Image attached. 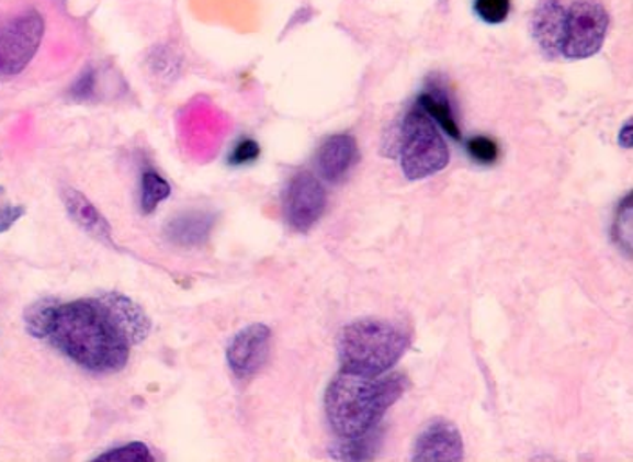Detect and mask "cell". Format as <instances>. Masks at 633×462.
Segmentation results:
<instances>
[{
    "label": "cell",
    "instance_id": "obj_1",
    "mask_svg": "<svg viewBox=\"0 0 633 462\" xmlns=\"http://www.w3.org/2000/svg\"><path fill=\"white\" fill-rule=\"evenodd\" d=\"M47 339L78 367L114 374L129 361L131 345L114 328L99 300L60 303Z\"/></svg>",
    "mask_w": 633,
    "mask_h": 462
},
{
    "label": "cell",
    "instance_id": "obj_2",
    "mask_svg": "<svg viewBox=\"0 0 633 462\" xmlns=\"http://www.w3.org/2000/svg\"><path fill=\"white\" fill-rule=\"evenodd\" d=\"M404 374L378 378L342 372L326 388L325 410L330 428L339 439H357L376 430L387 410L406 394Z\"/></svg>",
    "mask_w": 633,
    "mask_h": 462
},
{
    "label": "cell",
    "instance_id": "obj_3",
    "mask_svg": "<svg viewBox=\"0 0 633 462\" xmlns=\"http://www.w3.org/2000/svg\"><path fill=\"white\" fill-rule=\"evenodd\" d=\"M409 343L411 336L395 323L370 317L350 323L337 339L340 370L364 378L387 374L404 358Z\"/></svg>",
    "mask_w": 633,
    "mask_h": 462
},
{
    "label": "cell",
    "instance_id": "obj_4",
    "mask_svg": "<svg viewBox=\"0 0 633 462\" xmlns=\"http://www.w3.org/2000/svg\"><path fill=\"white\" fill-rule=\"evenodd\" d=\"M398 161L407 180L434 177L449 166V147L437 124L415 105L402 120L397 142Z\"/></svg>",
    "mask_w": 633,
    "mask_h": 462
},
{
    "label": "cell",
    "instance_id": "obj_5",
    "mask_svg": "<svg viewBox=\"0 0 633 462\" xmlns=\"http://www.w3.org/2000/svg\"><path fill=\"white\" fill-rule=\"evenodd\" d=\"M610 16L596 0H576L568 5L563 21L559 57L585 60L598 55L608 35Z\"/></svg>",
    "mask_w": 633,
    "mask_h": 462
},
{
    "label": "cell",
    "instance_id": "obj_6",
    "mask_svg": "<svg viewBox=\"0 0 633 462\" xmlns=\"http://www.w3.org/2000/svg\"><path fill=\"white\" fill-rule=\"evenodd\" d=\"M44 27L41 13L33 10L0 27V78L16 77L26 69L38 52Z\"/></svg>",
    "mask_w": 633,
    "mask_h": 462
},
{
    "label": "cell",
    "instance_id": "obj_7",
    "mask_svg": "<svg viewBox=\"0 0 633 462\" xmlns=\"http://www.w3.org/2000/svg\"><path fill=\"white\" fill-rule=\"evenodd\" d=\"M328 194L319 178L312 172H297L284 189V218L297 233H308L326 211Z\"/></svg>",
    "mask_w": 633,
    "mask_h": 462
},
{
    "label": "cell",
    "instance_id": "obj_8",
    "mask_svg": "<svg viewBox=\"0 0 633 462\" xmlns=\"http://www.w3.org/2000/svg\"><path fill=\"white\" fill-rule=\"evenodd\" d=\"M272 330L263 323H253L234 336L227 348V363L237 380L247 381L263 369L270 358Z\"/></svg>",
    "mask_w": 633,
    "mask_h": 462
},
{
    "label": "cell",
    "instance_id": "obj_9",
    "mask_svg": "<svg viewBox=\"0 0 633 462\" xmlns=\"http://www.w3.org/2000/svg\"><path fill=\"white\" fill-rule=\"evenodd\" d=\"M464 459V437L454 422L437 417L423 426L412 444L411 461L460 462Z\"/></svg>",
    "mask_w": 633,
    "mask_h": 462
},
{
    "label": "cell",
    "instance_id": "obj_10",
    "mask_svg": "<svg viewBox=\"0 0 633 462\" xmlns=\"http://www.w3.org/2000/svg\"><path fill=\"white\" fill-rule=\"evenodd\" d=\"M97 300L113 323L114 328L124 336L125 341L131 347L142 343L149 336V317L145 316V312L131 297L118 294V292H108Z\"/></svg>",
    "mask_w": 633,
    "mask_h": 462
},
{
    "label": "cell",
    "instance_id": "obj_11",
    "mask_svg": "<svg viewBox=\"0 0 633 462\" xmlns=\"http://www.w3.org/2000/svg\"><path fill=\"white\" fill-rule=\"evenodd\" d=\"M359 160V146L351 135L340 133L323 142L317 153V169L320 177L331 183H339L350 174Z\"/></svg>",
    "mask_w": 633,
    "mask_h": 462
},
{
    "label": "cell",
    "instance_id": "obj_12",
    "mask_svg": "<svg viewBox=\"0 0 633 462\" xmlns=\"http://www.w3.org/2000/svg\"><path fill=\"white\" fill-rule=\"evenodd\" d=\"M565 11L567 8L562 4V0H541L532 13V37L549 58L559 57Z\"/></svg>",
    "mask_w": 633,
    "mask_h": 462
},
{
    "label": "cell",
    "instance_id": "obj_13",
    "mask_svg": "<svg viewBox=\"0 0 633 462\" xmlns=\"http://www.w3.org/2000/svg\"><path fill=\"white\" fill-rule=\"evenodd\" d=\"M214 214L206 211H186L178 214L166 225V236L170 244L185 249H194L205 244L214 229Z\"/></svg>",
    "mask_w": 633,
    "mask_h": 462
},
{
    "label": "cell",
    "instance_id": "obj_14",
    "mask_svg": "<svg viewBox=\"0 0 633 462\" xmlns=\"http://www.w3.org/2000/svg\"><path fill=\"white\" fill-rule=\"evenodd\" d=\"M64 203H66L67 213L71 216L72 222L91 234L100 241L111 244L113 241V230L108 219L103 218L99 209L94 207L93 203L89 202L88 198L82 193H78L77 189L67 188L63 191Z\"/></svg>",
    "mask_w": 633,
    "mask_h": 462
},
{
    "label": "cell",
    "instance_id": "obj_15",
    "mask_svg": "<svg viewBox=\"0 0 633 462\" xmlns=\"http://www.w3.org/2000/svg\"><path fill=\"white\" fill-rule=\"evenodd\" d=\"M418 105H420L423 113L433 120V122H437L451 138H454V140L462 138L459 122H456V115H454L453 104H451V100H449L448 94L443 93L442 89H426V91L418 97Z\"/></svg>",
    "mask_w": 633,
    "mask_h": 462
},
{
    "label": "cell",
    "instance_id": "obj_16",
    "mask_svg": "<svg viewBox=\"0 0 633 462\" xmlns=\"http://www.w3.org/2000/svg\"><path fill=\"white\" fill-rule=\"evenodd\" d=\"M58 305L60 302L57 300L46 297V300L33 303L32 307L27 308L26 314H24V323H26L27 333L32 334L33 338L47 339Z\"/></svg>",
    "mask_w": 633,
    "mask_h": 462
},
{
    "label": "cell",
    "instance_id": "obj_17",
    "mask_svg": "<svg viewBox=\"0 0 633 462\" xmlns=\"http://www.w3.org/2000/svg\"><path fill=\"white\" fill-rule=\"evenodd\" d=\"M339 447L335 448L331 455L339 461H368L376 453L375 430L368 436L357 437V439H340Z\"/></svg>",
    "mask_w": 633,
    "mask_h": 462
},
{
    "label": "cell",
    "instance_id": "obj_18",
    "mask_svg": "<svg viewBox=\"0 0 633 462\" xmlns=\"http://www.w3.org/2000/svg\"><path fill=\"white\" fill-rule=\"evenodd\" d=\"M170 196V185L158 172L145 171L142 177V211L155 213L156 207Z\"/></svg>",
    "mask_w": 633,
    "mask_h": 462
},
{
    "label": "cell",
    "instance_id": "obj_19",
    "mask_svg": "<svg viewBox=\"0 0 633 462\" xmlns=\"http://www.w3.org/2000/svg\"><path fill=\"white\" fill-rule=\"evenodd\" d=\"M99 462H152L155 458L150 455L149 448L145 447L144 442H129L125 447L114 448L109 452L102 453L97 458Z\"/></svg>",
    "mask_w": 633,
    "mask_h": 462
},
{
    "label": "cell",
    "instance_id": "obj_20",
    "mask_svg": "<svg viewBox=\"0 0 633 462\" xmlns=\"http://www.w3.org/2000/svg\"><path fill=\"white\" fill-rule=\"evenodd\" d=\"M465 147H467L468 156L482 166L495 164L500 156V147L489 136H473V138H468Z\"/></svg>",
    "mask_w": 633,
    "mask_h": 462
},
{
    "label": "cell",
    "instance_id": "obj_21",
    "mask_svg": "<svg viewBox=\"0 0 633 462\" xmlns=\"http://www.w3.org/2000/svg\"><path fill=\"white\" fill-rule=\"evenodd\" d=\"M474 11L487 24H501L510 13V0H474Z\"/></svg>",
    "mask_w": 633,
    "mask_h": 462
},
{
    "label": "cell",
    "instance_id": "obj_22",
    "mask_svg": "<svg viewBox=\"0 0 633 462\" xmlns=\"http://www.w3.org/2000/svg\"><path fill=\"white\" fill-rule=\"evenodd\" d=\"M259 155H261V147H259L258 142L245 138V140L237 142L228 161H230V166H247V164L258 160Z\"/></svg>",
    "mask_w": 633,
    "mask_h": 462
},
{
    "label": "cell",
    "instance_id": "obj_23",
    "mask_svg": "<svg viewBox=\"0 0 633 462\" xmlns=\"http://www.w3.org/2000/svg\"><path fill=\"white\" fill-rule=\"evenodd\" d=\"M26 209L22 205L4 203V189L0 188V234L10 230L24 216Z\"/></svg>",
    "mask_w": 633,
    "mask_h": 462
},
{
    "label": "cell",
    "instance_id": "obj_24",
    "mask_svg": "<svg viewBox=\"0 0 633 462\" xmlns=\"http://www.w3.org/2000/svg\"><path fill=\"white\" fill-rule=\"evenodd\" d=\"M94 89V78L93 74H86L83 77L78 78V82L75 83V88L71 89L72 97L78 100H86L91 97Z\"/></svg>",
    "mask_w": 633,
    "mask_h": 462
},
{
    "label": "cell",
    "instance_id": "obj_25",
    "mask_svg": "<svg viewBox=\"0 0 633 462\" xmlns=\"http://www.w3.org/2000/svg\"><path fill=\"white\" fill-rule=\"evenodd\" d=\"M619 146L624 147V149H632L633 147V122L629 120L626 124L623 125V129L619 133Z\"/></svg>",
    "mask_w": 633,
    "mask_h": 462
}]
</instances>
